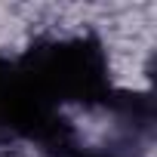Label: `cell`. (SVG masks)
Masks as SVG:
<instances>
[{
	"mask_svg": "<svg viewBox=\"0 0 157 157\" xmlns=\"http://www.w3.org/2000/svg\"><path fill=\"white\" fill-rule=\"evenodd\" d=\"M74 157H129V154H120V151H86V154H74Z\"/></svg>",
	"mask_w": 157,
	"mask_h": 157,
	"instance_id": "3",
	"label": "cell"
},
{
	"mask_svg": "<svg viewBox=\"0 0 157 157\" xmlns=\"http://www.w3.org/2000/svg\"><path fill=\"white\" fill-rule=\"evenodd\" d=\"M25 83L52 108L62 105H108L114 99L111 65L99 37H46L28 46V52L16 62Z\"/></svg>",
	"mask_w": 157,
	"mask_h": 157,
	"instance_id": "1",
	"label": "cell"
},
{
	"mask_svg": "<svg viewBox=\"0 0 157 157\" xmlns=\"http://www.w3.org/2000/svg\"><path fill=\"white\" fill-rule=\"evenodd\" d=\"M22 142L56 157L77 154V132L71 120L25 83L16 62L0 56V151Z\"/></svg>",
	"mask_w": 157,
	"mask_h": 157,
	"instance_id": "2",
	"label": "cell"
}]
</instances>
